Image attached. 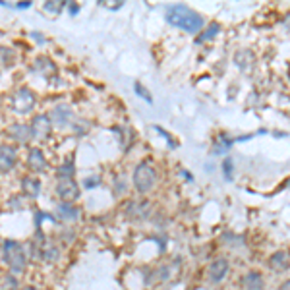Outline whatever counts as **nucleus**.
I'll return each instance as SVG.
<instances>
[{
  "instance_id": "obj_24",
  "label": "nucleus",
  "mask_w": 290,
  "mask_h": 290,
  "mask_svg": "<svg viewBox=\"0 0 290 290\" xmlns=\"http://www.w3.org/2000/svg\"><path fill=\"white\" fill-rule=\"evenodd\" d=\"M99 184H101V176H99V174H95V176H87V178L83 180V188L93 190V188H97Z\"/></svg>"
},
{
  "instance_id": "obj_7",
  "label": "nucleus",
  "mask_w": 290,
  "mask_h": 290,
  "mask_svg": "<svg viewBox=\"0 0 290 290\" xmlns=\"http://www.w3.org/2000/svg\"><path fill=\"white\" fill-rule=\"evenodd\" d=\"M29 130H31V136L35 140L47 138L49 132H51V118L47 114H37L35 118L31 120V124H29Z\"/></svg>"
},
{
  "instance_id": "obj_11",
  "label": "nucleus",
  "mask_w": 290,
  "mask_h": 290,
  "mask_svg": "<svg viewBox=\"0 0 290 290\" xmlns=\"http://www.w3.org/2000/svg\"><path fill=\"white\" fill-rule=\"evenodd\" d=\"M27 163H29L33 172H43L45 166H47V159H45V155H43V151L39 147H33L29 151V155H27Z\"/></svg>"
},
{
  "instance_id": "obj_26",
  "label": "nucleus",
  "mask_w": 290,
  "mask_h": 290,
  "mask_svg": "<svg viewBox=\"0 0 290 290\" xmlns=\"http://www.w3.org/2000/svg\"><path fill=\"white\" fill-rule=\"evenodd\" d=\"M31 6V2H21V4H16L14 8H19V10H25V8H29Z\"/></svg>"
},
{
  "instance_id": "obj_17",
  "label": "nucleus",
  "mask_w": 290,
  "mask_h": 290,
  "mask_svg": "<svg viewBox=\"0 0 290 290\" xmlns=\"http://www.w3.org/2000/svg\"><path fill=\"white\" fill-rule=\"evenodd\" d=\"M10 136L16 138L18 142H27L29 138H33L29 126H23V124H14V126L10 128Z\"/></svg>"
},
{
  "instance_id": "obj_6",
  "label": "nucleus",
  "mask_w": 290,
  "mask_h": 290,
  "mask_svg": "<svg viewBox=\"0 0 290 290\" xmlns=\"http://www.w3.org/2000/svg\"><path fill=\"white\" fill-rule=\"evenodd\" d=\"M228 269H230V265H228V259H224V257H217V259H215V261L209 265V271H207L209 283H213V285L220 283V281L226 277Z\"/></svg>"
},
{
  "instance_id": "obj_2",
  "label": "nucleus",
  "mask_w": 290,
  "mask_h": 290,
  "mask_svg": "<svg viewBox=\"0 0 290 290\" xmlns=\"http://www.w3.org/2000/svg\"><path fill=\"white\" fill-rule=\"evenodd\" d=\"M2 259L10 267L12 275H19L27 267V254L23 246L16 240H4L2 242Z\"/></svg>"
},
{
  "instance_id": "obj_12",
  "label": "nucleus",
  "mask_w": 290,
  "mask_h": 290,
  "mask_svg": "<svg viewBox=\"0 0 290 290\" xmlns=\"http://www.w3.org/2000/svg\"><path fill=\"white\" fill-rule=\"evenodd\" d=\"M269 267H271L273 271H287V269L290 267L289 254H287L285 250H279V252H275V254L269 257Z\"/></svg>"
},
{
  "instance_id": "obj_9",
  "label": "nucleus",
  "mask_w": 290,
  "mask_h": 290,
  "mask_svg": "<svg viewBox=\"0 0 290 290\" xmlns=\"http://www.w3.org/2000/svg\"><path fill=\"white\" fill-rule=\"evenodd\" d=\"M151 211L149 201H130L126 207V215L132 218H145Z\"/></svg>"
},
{
  "instance_id": "obj_10",
  "label": "nucleus",
  "mask_w": 290,
  "mask_h": 290,
  "mask_svg": "<svg viewBox=\"0 0 290 290\" xmlns=\"http://www.w3.org/2000/svg\"><path fill=\"white\" fill-rule=\"evenodd\" d=\"M51 124H55L58 128H66L70 124V118H72V110L68 107H56L53 112H51Z\"/></svg>"
},
{
  "instance_id": "obj_18",
  "label": "nucleus",
  "mask_w": 290,
  "mask_h": 290,
  "mask_svg": "<svg viewBox=\"0 0 290 290\" xmlns=\"http://www.w3.org/2000/svg\"><path fill=\"white\" fill-rule=\"evenodd\" d=\"M218 31H220V25H218V23H211V25L203 31V35H200L198 39H196V43H198V45H201V43H207V41L215 39V37L218 35Z\"/></svg>"
},
{
  "instance_id": "obj_8",
  "label": "nucleus",
  "mask_w": 290,
  "mask_h": 290,
  "mask_svg": "<svg viewBox=\"0 0 290 290\" xmlns=\"http://www.w3.org/2000/svg\"><path fill=\"white\" fill-rule=\"evenodd\" d=\"M18 161V153L12 145H0V172H8Z\"/></svg>"
},
{
  "instance_id": "obj_20",
  "label": "nucleus",
  "mask_w": 290,
  "mask_h": 290,
  "mask_svg": "<svg viewBox=\"0 0 290 290\" xmlns=\"http://www.w3.org/2000/svg\"><path fill=\"white\" fill-rule=\"evenodd\" d=\"M0 290H18V279L14 275H8L0 281Z\"/></svg>"
},
{
  "instance_id": "obj_1",
  "label": "nucleus",
  "mask_w": 290,
  "mask_h": 290,
  "mask_svg": "<svg viewBox=\"0 0 290 290\" xmlns=\"http://www.w3.org/2000/svg\"><path fill=\"white\" fill-rule=\"evenodd\" d=\"M166 21L178 29H184L186 33H198L205 25V19L196 10L184 4H174L166 10Z\"/></svg>"
},
{
  "instance_id": "obj_22",
  "label": "nucleus",
  "mask_w": 290,
  "mask_h": 290,
  "mask_svg": "<svg viewBox=\"0 0 290 290\" xmlns=\"http://www.w3.org/2000/svg\"><path fill=\"white\" fill-rule=\"evenodd\" d=\"M134 89H136V93H138V95H140L144 101H147V103H153V97H151V93L145 89L140 81H136V83H134Z\"/></svg>"
},
{
  "instance_id": "obj_15",
  "label": "nucleus",
  "mask_w": 290,
  "mask_h": 290,
  "mask_svg": "<svg viewBox=\"0 0 290 290\" xmlns=\"http://www.w3.org/2000/svg\"><path fill=\"white\" fill-rule=\"evenodd\" d=\"M21 188H23V192L29 196V198H37L39 194H41V182L37 176H25L23 180H21Z\"/></svg>"
},
{
  "instance_id": "obj_13",
  "label": "nucleus",
  "mask_w": 290,
  "mask_h": 290,
  "mask_svg": "<svg viewBox=\"0 0 290 290\" xmlns=\"http://www.w3.org/2000/svg\"><path fill=\"white\" fill-rule=\"evenodd\" d=\"M242 285H244V290H263L265 289V281H263L261 273H257V271L248 273V275L244 277Z\"/></svg>"
},
{
  "instance_id": "obj_28",
  "label": "nucleus",
  "mask_w": 290,
  "mask_h": 290,
  "mask_svg": "<svg viewBox=\"0 0 290 290\" xmlns=\"http://www.w3.org/2000/svg\"><path fill=\"white\" fill-rule=\"evenodd\" d=\"M281 290H290V279H289V281H285V283H283V287H281Z\"/></svg>"
},
{
  "instance_id": "obj_4",
  "label": "nucleus",
  "mask_w": 290,
  "mask_h": 290,
  "mask_svg": "<svg viewBox=\"0 0 290 290\" xmlns=\"http://www.w3.org/2000/svg\"><path fill=\"white\" fill-rule=\"evenodd\" d=\"M12 109L14 112H18V114H25V112H29V110L33 109V105H35V95H33V91L27 89V87H19L18 91H14L12 93Z\"/></svg>"
},
{
  "instance_id": "obj_27",
  "label": "nucleus",
  "mask_w": 290,
  "mask_h": 290,
  "mask_svg": "<svg viewBox=\"0 0 290 290\" xmlns=\"http://www.w3.org/2000/svg\"><path fill=\"white\" fill-rule=\"evenodd\" d=\"M77 12H79V6H75V4H70V14H72V16H75Z\"/></svg>"
},
{
  "instance_id": "obj_23",
  "label": "nucleus",
  "mask_w": 290,
  "mask_h": 290,
  "mask_svg": "<svg viewBox=\"0 0 290 290\" xmlns=\"http://www.w3.org/2000/svg\"><path fill=\"white\" fill-rule=\"evenodd\" d=\"M232 170H234V163H232L230 157H226L222 161V172H224V178L226 180H232Z\"/></svg>"
},
{
  "instance_id": "obj_3",
  "label": "nucleus",
  "mask_w": 290,
  "mask_h": 290,
  "mask_svg": "<svg viewBox=\"0 0 290 290\" xmlns=\"http://www.w3.org/2000/svg\"><path fill=\"white\" fill-rule=\"evenodd\" d=\"M155 170L149 166L147 163H140L136 166V172H134V186L140 194H147L153 184H155Z\"/></svg>"
},
{
  "instance_id": "obj_14",
  "label": "nucleus",
  "mask_w": 290,
  "mask_h": 290,
  "mask_svg": "<svg viewBox=\"0 0 290 290\" xmlns=\"http://www.w3.org/2000/svg\"><path fill=\"white\" fill-rule=\"evenodd\" d=\"M56 215L62 218V220H77L79 218V209L72 205V203H60L58 207H56Z\"/></svg>"
},
{
  "instance_id": "obj_5",
  "label": "nucleus",
  "mask_w": 290,
  "mask_h": 290,
  "mask_svg": "<svg viewBox=\"0 0 290 290\" xmlns=\"http://www.w3.org/2000/svg\"><path fill=\"white\" fill-rule=\"evenodd\" d=\"M56 194L66 201V203H70V201H75L79 198V188H77V184L73 182V178H62V180L58 182Z\"/></svg>"
},
{
  "instance_id": "obj_16",
  "label": "nucleus",
  "mask_w": 290,
  "mask_h": 290,
  "mask_svg": "<svg viewBox=\"0 0 290 290\" xmlns=\"http://www.w3.org/2000/svg\"><path fill=\"white\" fill-rule=\"evenodd\" d=\"M58 255H60V250L56 248L55 244H51V242H43V246H41V257L47 261V263H53L58 259Z\"/></svg>"
},
{
  "instance_id": "obj_21",
  "label": "nucleus",
  "mask_w": 290,
  "mask_h": 290,
  "mask_svg": "<svg viewBox=\"0 0 290 290\" xmlns=\"http://www.w3.org/2000/svg\"><path fill=\"white\" fill-rule=\"evenodd\" d=\"M68 2H60V0H53V2H45V10L49 12V14H60L62 10H64V6H66Z\"/></svg>"
},
{
  "instance_id": "obj_25",
  "label": "nucleus",
  "mask_w": 290,
  "mask_h": 290,
  "mask_svg": "<svg viewBox=\"0 0 290 290\" xmlns=\"http://www.w3.org/2000/svg\"><path fill=\"white\" fill-rule=\"evenodd\" d=\"M114 188H116V190H114V194H116V196H120L122 192L126 194V180L118 176V178H116V182H114Z\"/></svg>"
},
{
  "instance_id": "obj_29",
  "label": "nucleus",
  "mask_w": 290,
  "mask_h": 290,
  "mask_svg": "<svg viewBox=\"0 0 290 290\" xmlns=\"http://www.w3.org/2000/svg\"><path fill=\"white\" fill-rule=\"evenodd\" d=\"M23 290H37V289H33V287H27V289H23Z\"/></svg>"
},
{
  "instance_id": "obj_19",
  "label": "nucleus",
  "mask_w": 290,
  "mask_h": 290,
  "mask_svg": "<svg viewBox=\"0 0 290 290\" xmlns=\"http://www.w3.org/2000/svg\"><path fill=\"white\" fill-rule=\"evenodd\" d=\"M73 172H75V166H73V159H68L66 163L62 164L60 168H58V176L60 178H72Z\"/></svg>"
},
{
  "instance_id": "obj_30",
  "label": "nucleus",
  "mask_w": 290,
  "mask_h": 290,
  "mask_svg": "<svg viewBox=\"0 0 290 290\" xmlns=\"http://www.w3.org/2000/svg\"><path fill=\"white\" fill-rule=\"evenodd\" d=\"M0 252H2V250H0Z\"/></svg>"
}]
</instances>
